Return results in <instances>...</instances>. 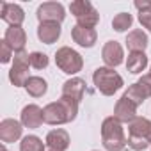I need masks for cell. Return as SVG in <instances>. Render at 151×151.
<instances>
[{
	"mask_svg": "<svg viewBox=\"0 0 151 151\" xmlns=\"http://www.w3.org/2000/svg\"><path fill=\"white\" fill-rule=\"evenodd\" d=\"M93 82L103 96H112L123 87V77L114 68H98L93 73Z\"/></svg>",
	"mask_w": 151,
	"mask_h": 151,
	"instance_id": "3957f363",
	"label": "cell"
},
{
	"mask_svg": "<svg viewBox=\"0 0 151 151\" xmlns=\"http://www.w3.org/2000/svg\"><path fill=\"white\" fill-rule=\"evenodd\" d=\"M69 11L71 14L77 18V25L86 27V29H94L100 22V14L98 11L93 7L91 2L87 0H75L69 4Z\"/></svg>",
	"mask_w": 151,
	"mask_h": 151,
	"instance_id": "5b68a950",
	"label": "cell"
},
{
	"mask_svg": "<svg viewBox=\"0 0 151 151\" xmlns=\"http://www.w3.org/2000/svg\"><path fill=\"white\" fill-rule=\"evenodd\" d=\"M147 140H149V144H151V130H149V135H147Z\"/></svg>",
	"mask_w": 151,
	"mask_h": 151,
	"instance_id": "f546056e",
	"label": "cell"
},
{
	"mask_svg": "<svg viewBox=\"0 0 151 151\" xmlns=\"http://www.w3.org/2000/svg\"><path fill=\"white\" fill-rule=\"evenodd\" d=\"M149 130H151V121L137 116L128 124V146L133 151H144L146 147H149L151 146L147 140Z\"/></svg>",
	"mask_w": 151,
	"mask_h": 151,
	"instance_id": "277c9868",
	"label": "cell"
},
{
	"mask_svg": "<svg viewBox=\"0 0 151 151\" xmlns=\"http://www.w3.org/2000/svg\"><path fill=\"white\" fill-rule=\"evenodd\" d=\"M45 144L37 135H27L20 142V151H45Z\"/></svg>",
	"mask_w": 151,
	"mask_h": 151,
	"instance_id": "603a6c76",
	"label": "cell"
},
{
	"mask_svg": "<svg viewBox=\"0 0 151 151\" xmlns=\"http://www.w3.org/2000/svg\"><path fill=\"white\" fill-rule=\"evenodd\" d=\"M124 96H126L128 100H132L137 107L142 105V103L146 101V98L151 96V73H149V75H144L142 78H139V82L132 84V86L126 89Z\"/></svg>",
	"mask_w": 151,
	"mask_h": 151,
	"instance_id": "ba28073f",
	"label": "cell"
},
{
	"mask_svg": "<svg viewBox=\"0 0 151 151\" xmlns=\"http://www.w3.org/2000/svg\"><path fill=\"white\" fill-rule=\"evenodd\" d=\"M23 124L16 119H4L2 123H0V140H2V144H11V142H16L20 137H22V128Z\"/></svg>",
	"mask_w": 151,
	"mask_h": 151,
	"instance_id": "8fae6325",
	"label": "cell"
},
{
	"mask_svg": "<svg viewBox=\"0 0 151 151\" xmlns=\"http://www.w3.org/2000/svg\"><path fill=\"white\" fill-rule=\"evenodd\" d=\"M29 60H30V66L36 69H43L48 66V57H46V53H41V52L29 53Z\"/></svg>",
	"mask_w": 151,
	"mask_h": 151,
	"instance_id": "d4e9b609",
	"label": "cell"
},
{
	"mask_svg": "<svg viewBox=\"0 0 151 151\" xmlns=\"http://www.w3.org/2000/svg\"><path fill=\"white\" fill-rule=\"evenodd\" d=\"M0 151H7V149H6V144H2V147H0Z\"/></svg>",
	"mask_w": 151,
	"mask_h": 151,
	"instance_id": "f1b7e54d",
	"label": "cell"
},
{
	"mask_svg": "<svg viewBox=\"0 0 151 151\" xmlns=\"http://www.w3.org/2000/svg\"><path fill=\"white\" fill-rule=\"evenodd\" d=\"M20 123L25 128H39L45 121H43V109L36 103H30L27 107H23L22 116H20Z\"/></svg>",
	"mask_w": 151,
	"mask_h": 151,
	"instance_id": "4fadbf2b",
	"label": "cell"
},
{
	"mask_svg": "<svg viewBox=\"0 0 151 151\" xmlns=\"http://www.w3.org/2000/svg\"><path fill=\"white\" fill-rule=\"evenodd\" d=\"M147 36L142 32V30H139V29H135V30H132L128 36H126V46L132 50V52H144L146 50V46H147Z\"/></svg>",
	"mask_w": 151,
	"mask_h": 151,
	"instance_id": "44dd1931",
	"label": "cell"
},
{
	"mask_svg": "<svg viewBox=\"0 0 151 151\" xmlns=\"http://www.w3.org/2000/svg\"><path fill=\"white\" fill-rule=\"evenodd\" d=\"M45 151H59V149H55V147H50V146H46V147H45Z\"/></svg>",
	"mask_w": 151,
	"mask_h": 151,
	"instance_id": "83f0119b",
	"label": "cell"
},
{
	"mask_svg": "<svg viewBox=\"0 0 151 151\" xmlns=\"http://www.w3.org/2000/svg\"><path fill=\"white\" fill-rule=\"evenodd\" d=\"M4 41L13 48L14 53H20L23 52L25 48V43H27V34L22 27H9L4 34Z\"/></svg>",
	"mask_w": 151,
	"mask_h": 151,
	"instance_id": "2e32d148",
	"label": "cell"
},
{
	"mask_svg": "<svg viewBox=\"0 0 151 151\" xmlns=\"http://www.w3.org/2000/svg\"><path fill=\"white\" fill-rule=\"evenodd\" d=\"M132 23H133V18H132V14H128V13H119V14H116L114 20H112V27H114V30H117V32L128 30V29L132 27Z\"/></svg>",
	"mask_w": 151,
	"mask_h": 151,
	"instance_id": "cb8c5ba5",
	"label": "cell"
},
{
	"mask_svg": "<svg viewBox=\"0 0 151 151\" xmlns=\"http://www.w3.org/2000/svg\"><path fill=\"white\" fill-rule=\"evenodd\" d=\"M139 22L144 29H147L151 32V11H142L139 13Z\"/></svg>",
	"mask_w": 151,
	"mask_h": 151,
	"instance_id": "4316f807",
	"label": "cell"
},
{
	"mask_svg": "<svg viewBox=\"0 0 151 151\" xmlns=\"http://www.w3.org/2000/svg\"><path fill=\"white\" fill-rule=\"evenodd\" d=\"M69 142H71L69 140V135L62 128H55V130L48 132V135H46V146L55 147L59 151H66L69 147Z\"/></svg>",
	"mask_w": 151,
	"mask_h": 151,
	"instance_id": "d6986e66",
	"label": "cell"
},
{
	"mask_svg": "<svg viewBox=\"0 0 151 151\" xmlns=\"http://www.w3.org/2000/svg\"><path fill=\"white\" fill-rule=\"evenodd\" d=\"M77 114L78 103L71 98L60 96V100L52 101L43 109V121L46 124H66L77 117Z\"/></svg>",
	"mask_w": 151,
	"mask_h": 151,
	"instance_id": "6da1fadb",
	"label": "cell"
},
{
	"mask_svg": "<svg viewBox=\"0 0 151 151\" xmlns=\"http://www.w3.org/2000/svg\"><path fill=\"white\" fill-rule=\"evenodd\" d=\"M71 37L77 45H80L84 48H91V46H94V43L98 39V34H96L94 29H86V27H80V25H75L71 29Z\"/></svg>",
	"mask_w": 151,
	"mask_h": 151,
	"instance_id": "e0dca14e",
	"label": "cell"
},
{
	"mask_svg": "<svg viewBox=\"0 0 151 151\" xmlns=\"http://www.w3.org/2000/svg\"><path fill=\"white\" fill-rule=\"evenodd\" d=\"M25 89H27V93H29L30 96L41 98V96L46 93L48 84H46V80L41 78V77H30V78L27 80V84H25Z\"/></svg>",
	"mask_w": 151,
	"mask_h": 151,
	"instance_id": "7402d4cb",
	"label": "cell"
},
{
	"mask_svg": "<svg viewBox=\"0 0 151 151\" xmlns=\"http://www.w3.org/2000/svg\"><path fill=\"white\" fill-rule=\"evenodd\" d=\"M29 66H30L29 53H25V52L14 53L13 68L9 69V80L14 87H25L27 80L30 78L29 77Z\"/></svg>",
	"mask_w": 151,
	"mask_h": 151,
	"instance_id": "52a82bcc",
	"label": "cell"
},
{
	"mask_svg": "<svg viewBox=\"0 0 151 151\" xmlns=\"http://www.w3.org/2000/svg\"><path fill=\"white\" fill-rule=\"evenodd\" d=\"M101 142L107 151H123L128 144L123 123L117 121L114 116L105 117L101 123Z\"/></svg>",
	"mask_w": 151,
	"mask_h": 151,
	"instance_id": "7a4b0ae2",
	"label": "cell"
},
{
	"mask_svg": "<svg viewBox=\"0 0 151 151\" xmlns=\"http://www.w3.org/2000/svg\"><path fill=\"white\" fill-rule=\"evenodd\" d=\"M84 94H86V80L75 77V78H69V80L64 82V86H62V96L71 98L77 103H80L84 100Z\"/></svg>",
	"mask_w": 151,
	"mask_h": 151,
	"instance_id": "9a60e30c",
	"label": "cell"
},
{
	"mask_svg": "<svg viewBox=\"0 0 151 151\" xmlns=\"http://www.w3.org/2000/svg\"><path fill=\"white\" fill-rule=\"evenodd\" d=\"M66 18L64 6L59 2H45L37 7L39 23H60Z\"/></svg>",
	"mask_w": 151,
	"mask_h": 151,
	"instance_id": "9c48e42d",
	"label": "cell"
},
{
	"mask_svg": "<svg viewBox=\"0 0 151 151\" xmlns=\"http://www.w3.org/2000/svg\"><path fill=\"white\" fill-rule=\"evenodd\" d=\"M0 50H2V55H0V60H2V64H7L9 60H11V57H13V48L2 39L0 41Z\"/></svg>",
	"mask_w": 151,
	"mask_h": 151,
	"instance_id": "484cf974",
	"label": "cell"
},
{
	"mask_svg": "<svg viewBox=\"0 0 151 151\" xmlns=\"http://www.w3.org/2000/svg\"><path fill=\"white\" fill-rule=\"evenodd\" d=\"M0 18L9 23V27H22L25 20V11L18 4H2V11H0Z\"/></svg>",
	"mask_w": 151,
	"mask_h": 151,
	"instance_id": "5bb4252c",
	"label": "cell"
},
{
	"mask_svg": "<svg viewBox=\"0 0 151 151\" xmlns=\"http://www.w3.org/2000/svg\"><path fill=\"white\" fill-rule=\"evenodd\" d=\"M114 117H116L117 121H121V123H128V124H130V123L137 117V105L123 94V96L117 100L116 107H114Z\"/></svg>",
	"mask_w": 151,
	"mask_h": 151,
	"instance_id": "30bf717a",
	"label": "cell"
},
{
	"mask_svg": "<svg viewBox=\"0 0 151 151\" xmlns=\"http://www.w3.org/2000/svg\"><path fill=\"white\" fill-rule=\"evenodd\" d=\"M37 37L45 45H53L60 37V23H39Z\"/></svg>",
	"mask_w": 151,
	"mask_h": 151,
	"instance_id": "ac0fdd59",
	"label": "cell"
},
{
	"mask_svg": "<svg viewBox=\"0 0 151 151\" xmlns=\"http://www.w3.org/2000/svg\"><path fill=\"white\" fill-rule=\"evenodd\" d=\"M55 64L57 68L66 73V75H75V73H78L84 66V59L82 55L77 52V50H73L69 46H62L57 50L55 53Z\"/></svg>",
	"mask_w": 151,
	"mask_h": 151,
	"instance_id": "8992f818",
	"label": "cell"
},
{
	"mask_svg": "<svg viewBox=\"0 0 151 151\" xmlns=\"http://www.w3.org/2000/svg\"><path fill=\"white\" fill-rule=\"evenodd\" d=\"M123 57H124V52H123V46L117 43V41H107L103 50H101V59L105 60L107 68H116L123 62Z\"/></svg>",
	"mask_w": 151,
	"mask_h": 151,
	"instance_id": "7c38bea8",
	"label": "cell"
},
{
	"mask_svg": "<svg viewBox=\"0 0 151 151\" xmlns=\"http://www.w3.org/2000/svg\"><path fill=\"white\" fill-rule=\"evenodd\" d=\"M146 68H147V55L144 52H130L126 60V69L133 75H139Z\"/></svg>",
	"mask_w": 151,
	"mask_h": 151,
	"instance_id": "ffe728a7",
	"label": "cell"
}]
</instances>
